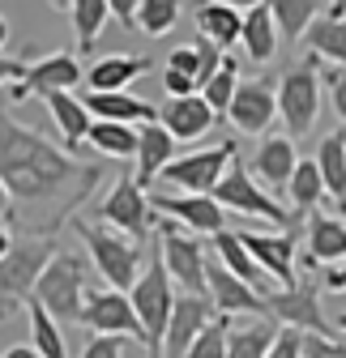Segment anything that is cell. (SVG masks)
<instances>
[{
    "mask_svg": "<svg viewBox=\"0 0 346 358\" xmlns=\"http://www.w3.org/2000/svg\"><path fill=\"white\" fill-rule=\"evenodd\" d=\"M26 77V60H13V56H0V85H13Z\"/></svg>",
    "mask_w": 346,
    "mask_h": 358,
    "instance_id": "obj_47",
    "label": "cell"
},
{
    "mask_svg": "<svg viewBox=\"0 0 346 358\" xmlns=\"http://www.w3.org/2000/svg\"><path fill=\"white\" fill-rule=\"evenodd\" d=\"M0 179L13 201L26 209H48V235L85 201L99 184V166H81L52 141H43L34 128L9 120L0 107Z\"/></svg>",
    "mask_w": 346,
    "mask_h": 358,
    "instance_id": "obj_1",
    "label": "cell"
},
{
    "mask_svg": "<svg viewBox=\"0 0 346 358\" xmlns=\"http://www.w3.org/2000/svg\"><path fill=\"white\" fill-rule=\"evenodd\" d=\"M85 103V111H90L95 120H107V124H128V128H137V124H158V107H150L146 99H137V94H85L81 99Z\"/></svg>",
    "mask_w": 346,
    "mask_h": 358,
    "instance_id": "obj_23",
    "label": "cell"
},
{
    "mask_svg": "<svg viewBox=\"0 0 346 358\" xmlns=\"http://www.w3.org/2000/svg\"><path fill=\"white\" fill-rule=\"evenodd\" d=\"M5 43H9V22L0 17V48H5Z\"/></svg>",
    "mask_w": 346,
    "mask_h": 358,
    "instance_id": "obj_55",
    "label": "cell"
},
{
    "mask_svg": "<svg viewBox=\"0 0 346 358\" xmlns=\"http://www.w3.org/2000/svg\"><path fill=\"white\" fill-rule=\"evenodd\" d=\"M77 231H81L85 248H90V260L99 268L103 286H111V290H133L137 286L141 260H146L137 239H128L116 227H103V222H77Z\"/></svg>",
    "mask_w": 346,
    "mask_h": 358,
    "instance_id": "obj_3",
    "label": "cell"
},
{
    "mask_svg": "<svg viewBox=\"0 0 346 358\" xmlns=\"http://www.w3.org/2000/svg\"><path fill=\"white\" fill-rule=\"evenodd\" d=\"M278 115L286 137H308L321 115V73H317V56H304L299 64H291L278 81Z\"/></svg>",
    "mask_w": 346,
    "mask_h": 358,
    "instance_id": "obj_5",
    "label": "cell"
},
{
    "mask_svg": "<svg viewBox=\"0 0 346 358\" xmlns=\"http://www.w3.org/2000/svg\"><path fill=\"white\" fill-rule=\"evenodd\" d=\"M338 329H342V333H346V311H342V316H338Z\"/></svg>",
    "mask_w": 346,
    "mask_h": 358,
    "instance_id": "obj_56",
    "label": "cell"
},
{
    "mask_svg": "<svg viewBox=\"0 0 346 358\" xmlns=\"http://www.w3.org/2000/svg\"><path fill=\"white\" fill-rule=\"evenodd\" d=\"M180 13H184V0H141L137 9V30L150 34V38H162L180 26Z\"/></svg>",
    "mask_w": 346,
    "mask_h": 358,
    "instance_id": "obj_37",
    "label": "cell"
},
{
    "mask_svg": "<svg viewBox=\"0 0 346 358\" xmlns=\"http://www.w3.org/2000/svg\"><path fill=\"white\" fill-rule=\"evenodd\" d=\"M99 213H103L107 227L124 231L128 239H137V243H141V239L158 227L154 213H150V201H146V192L137 188V179H133V175H120L116 184L107 188V196H103Z\"/></svg>",
    "mask_w": 346,
    "mask_h": 358,
    "instance_id": "obj_12",
    "label": "cell"
},
{
    "mask_svg": "<svg viewBox=\"0 0 346 358\" xmlns=\"http://www.w3.org/2000/svg\"><path fill=\"white\" fill-rule=\"evenodd\" d=\"M137 171H133V179H137V188L146 192L150 184H154V179L162 175V166H171V162H176V137H171V132L162 128V124H141L137 128Z\"/></svg>",
    "mask_w": 346,
    "mask_h": 358,
    "instance_id": "obj_21",
    "label": "cell"
},
{
    "mask_svg": "<svg viewBox=\"0 0 346 358\" xmlns=\"http://www.w3.org/2000/svg\"><path fill=\"white\" fill-rule=\"evenodd\" d=\"M270 13L278 22L282 43H299L321 17V0H270Z\"/></svg>",
    "mask_w": 346,
    "mask_h": 358,
    "instance_id": "obj_32",
    "label": "cell"
},
{
    "mask_svg": "<svg viewBox=\"0 0 346 358\" xmlns=\"http://www.w3.org/2000/svg\"><path fill=\"white\" fill-rule=\"evenodd\" d=\"M48 103V111H52V120H56V128H60V141H64V150L73 154L85 137H90V124H95V115L85 111V103L77 99V94H48L43 99Z\"/></svg>",
    "mask_w": 346,
    "mask_h": 358,
    "instance_id": "obj_28",
    "label": "cell"
},
{
    "mask_svg": "<svg viewBox=\"0 0 346 358\" xmlns=\"http://www.w3.org/2000/svg\"><path fill=\"white\" fill-rule=\"evenodd\" d=\"M9 248H13V231H9V222H0V260L9 256Z\"/></svg>",
    "mask_w": 346,
    "mask_h": 358,
    "instance_id": "obj_51",
    "label": "cell"
},
{
    "mask_svg": "<svg viewBox=\"0 0 346 358\" xmlns=\"http://www.w3.org/2000/svg\"><path fill=\"white\" fill-rule=\"evenodd\" d=\"M154 231H158L154 248H158V256L167 264L171 282H176L184 294H209V286H205V264H209V256H205L201 239L188 235L180 222H171V217H162Z\"/></svg>",
    "mask_w": 346,
    "mask_h": 358,
    "instance_id": "obj_6",
    "label": "cell"
},
{
    "mask_svg": "<svg viewBox=\"0 0 346 358\" xmlns=\"http://www.w3.org/2000/svg\"><path fill=\"white\" fill-rule=\"evenodd\" d=\"M227 337H231V316H219L193 345L184 358H227Z\"/></svg>",
    "mask_w": 346,
    "mask_h": 358,
    "instance_id": "obj_39",
    "label": "cell"
},
{
    "mask_svg": "<svg viewBox=\"0 0 346 358\" xmlns=\"http://www.w3.org/2000/svg\"><path fill=\"white\" fill-rule=\"evenodd\" d=\"M158 124L184 145V141L205 137V132L219 124V115H214V107H209L201 94H184V99H167V103L158 107Z\"/></svg>",
    "mask_w": 346,
    "mask_h": 358,
    "instance_id": "obj_20",
    "label": "cell"
},
{
    "mask_svg": "<svg viewBox=\"0 0 346 358\" xmlns=\"http://www.w3.org/2000/svg\"><path fill=\"white\" fill-rule=\"evenodd\" d=\"M244 235V248L252 252V260L261 264V273L286 290L299 282V260H295V231H240Z\"/></svg>",
    "mask_w": 346,
    "mask_h": 358,
    "instance_id": "obj_16",
    "label": "cell"
},
{
    "mask_svg": "<svg viewBox=\"0 0 346 358\" xmlns=\"http://www.w3.org/2000/svg\"><path fill=\"white\" fill-rule=\"evenodd\" d=\"M77 81H85L81 60H77L73 52H52V56L26 64V77L9 85L5 99H9V103H26V99H34V94H39V99H48V94H69Z\"/></svg>",
    "mask_w": 346,
    "mask_h": 358,
    "instance_id": "obj_11",
    "label": "cell"
},
{
    "mask_svg": "<svg viewBox=\"0 0 346 358\" xmlns=\"http://www.w3.org/2000/svg\"><path fill=\"white\" fill-rule=\"evenodd\" d=\"M214 201H219L223 209H235V213H244V217H265V222H274V227H282V231H291L295 227V213L291 209H282L256 179L248 175V166L235 158L231 166H227V175H223V184L209 192Z\"/></svg>",
    "mask_w": 346,
    "mask_h": 358,
    "instance_id": "obj_8",
    "label": "cell"
},
{
    "mask_svg": "<svg viewBox=\"0 0 346 358\" xmlns=\"http://www.w3.org/2000/svg\"><path fill=\"white\" fill-rule=\"evenodd\" d=\"M270 316L282 320V329H299V333H329L325 324V311L317 299V282L312 278H299L286 290L270 294Z\"/></svg>",
    "mask_w": 346,
    "mask_h": 358,
    "instance_id": "obj_18",
    "label": "cell"
},
{
    "mask_svg": "<svg viewBox=\"0 0 346 358\" xmlns=\"http://www.w3.org/2000/svg\"><path fill=\"white\" fill-rule=\"evenodd\" d=\"M111 5V17L124 26V30H137V9H141V0H107Z\"/></svg>",
    "mask_w": 346,
    "mask_h": 358,
    "instance_id": "obj_46",
    "label": "cell"
},
{
    "mask_svg": "<svg viewBox=\"0 0 346 358\" xmlns=\"http://www.w3.org/2000/svg\"><path fill=\"white\" fill-rule=\"evenodd\" d=\"M304 358H346V341L333 333H304Z\"/></svg>",
    "mask_w": 346,
    "mask_h": 358,
    "instance_id": "obj_40",
    "label": "cell"
},
{
    "mask_svg": "<svg viewBox=\"0 0 346 358\" xmlns=\"http://www.w3.org/2000/svg\"><path fill=\"white\" fill-rule=\"evenodd\" d=\"M197 30L201 38H209L214 48H235L240 43V30H244V13L223 5V0H201V9H197Z\"/></svg>",
    "mask_w": 346,
    "mask_h": 358,
    "instance_id": "obj_27",
    "label": "cell"
},
{
    "mask_svg": "<svg viewBox=\"0 0 346 358\" xmlns=\"http://www.w3.org/2000/svg\"><path fill=\"white\" fill-rule=\"evenodd\" d=\"M13 213V196H9V188H5V179H0V222H5Z\"/></svg>",
    "mask_w": 346,
    "mask_h": 358,
    "instance_id": "obj_52",
    "label": "cell"
},
{
    "mask_svg": "<svg viewBox=\"0 0 346 358\" xmlns=\"http://www.w3.org/2000/svg\"><path fill=\"white\" fill-rule=\"evenodd\" d=\"M227 120H231L235 132H244V137H261V132L278 120V81L274 77L240 81Z\"/></svg>",
    "mask_w": 346,
    "mask_h": 358,
    "instance_id": "obj_15",
    "label": "cell"
},
{
    "mask_svg": "<svg viewBox=\"0 0 346 358\" xmlns=\"http://www.w3.org/2000/svg\"><path fill=\"white\" fill-rule=\"evenodd\" d=\"M81 358H124V337H90Z\"/></svg>",
    "mask_w": 346,
    "mask_h": 358,
    "instance_id": "obj_43",
    "label": "cell"
},
{
    "mask_svg": "<svg viewBox=\"0 0 346 358\" xmlns=\"http://www.w3.org/2000/svg\"><path fill=\"white\" fill-rule=\"evenodd\" d=\"M90 141L103 158H137V128H128V124H107V120H95L90 124Z\"/></svg>",
    "mask_w": 346,
    "mask_h": 358,
    "instance_id": "obj_35",
    "label": "cell"
},
{
    "mask_svg": "<svg viewBox=\"0 0 346 358\" xmlns=\"http://www.w3.org/2000/svg\"><path fill=\"white\" fill-rule=\"evenodd\" d=\"M162 90H167V99H184V94H201L197 90V81L193 77H184V73H162Z\"/></svg>",
    "mask_w": 346,
    "mask_h": 358,
    "instance_id": "obj_45",
    "label": "cell"
},
{
    "mask_svg": "<svg viewBox=\"0 0 346 358\" xmlns=\"http://www.w3.org/2000/svg\"><path fill=\"white\" fill-rule=\"evenodd\" d=\"M278 43H282V34H278V22H274L270 5H261V9H252V13H244V30H240V48H244V56H248L252 64H265V60H274V52H278Z\"/></svg>",
    "mask_w": 346,
    "mask_h": 358,
    "instance_id": "obj_26",
    "label": "cell"
},
{
    "mask_svg": "<svg viewBox=\"0 0 346 358\" xmlns=\"http://www.w3.org/2000/svg\"><path fill=\"white\" fill-rule=\"evenodd\" d=\"M286 196H291V213H317V205L329 196L317 158H299V166H295V175H291V184H286Z\"/></svg>",
    "mask_w": 346,
    "mask_h": 358,
    "instance_id": "obj_30",
    "label": "cell"
},
{
    "mask_svg": "<svg viewBox=\"0 0 346 358\" xmlns=\"http://www.w3.org/2000/svg\"><path fill=\"white\" fill-rule=\"evenodd\" d=\"M308 38V56L333 60V69H346V17H317Z\"/></svg>",
    "mask_w": 346,
    "mask_h": 358,
    "instance_id": "obj_33",
    "label": "cell"
},
{
    "mask_svg": "<svg viewBox=\"0 0 346 358\" xmlns=\"http://www.w3.org/2000/svg\"><path fill=\"white\" fill-rule=\"evenodd\" d=\"M219 320L209 294H176V311L167 320V337H162V358H184L188 345Z\"/></svg>",
    "mask_w": 346,
    "mask_h": 358,
    "instance_id": "obj_17",
    "label": "cell"
},
{
    "mask_svg": "<svg viewBox=\"0 0 346 358\" xmlns=\"http://www.w3.org/2000/svg\"><path fill=\"white\" fill-rule=\"evenodd\" d=\"M56 252H60V248H56V239H52V235L13 239L9 256L0 260V299H5L9 307H13L18 299H30V294H34V286H39V278H43V268L52 264V256H56Z\"/></svg>",
    "mask_w": 346,
    "mask_h": 358,
    "instance_id": "obj_7",
    "label": "cell"
},
{
    "mask_svg": "<svg viewBox=\"0 0 346 358\" xmlns=\"http://www.w3.org/2000/svg\"><path fill=\"white\" fill-rule=\"evenodd\" d=\"M209 243H214V256H219V260L231 268L240 282H248L256 294H265V299H270V278L261 273V264H256V260H252V252L244 248V235H240V231H231V227H227V231L214 235Z\"/></svg>",
    "mask_w": 346,
    "mask_h": 358,
    "instance_id": "obj_25",
    "label": "cell"
},
{
    "mask_svg": "<svg viewBox=\"0 0 346 358\" xmlns=\"http://www.w3.org/2000/svg\"><path fill=\"white\" fill-rule=\"evenodd\" d=\"M325 85H329V103H333L338 120L346 124V69H329L325 73Z\"/></svg>",
    "mask_w": 346,
    "mask_h": 358,
    "instance_id": "obj_44",
    "label": "cell"
},
{
    "mask_svg": "<svg viewBox=\"0 0 346 358\" xmlns=\"http://www.w3.org/2000/svg\"><path fill=\"white\" fill-rule=\"evenodd\" d=\"M308 235V264L317 268V260L321 264H338V260H346V222L338 217V213H308V227H304Z\"/></svg>",
    "mask_w": 346,
    "mask_h": 358,
    "instance_id": "obj_24",
    "label": "cell"
},
{
    "mask_svg": "<svg viewBox=\"0 0 346 358\" xmlns=\"http://www.w3.org/2000/svg\"><path fill=\"white\" fill-rule=\"evenodd\" d=\"M274 333H278V320H256L248 329H231L227 358H265L274 345Z\"/></svg>",
    "mask_w": 346,
    "mask_h": 358,
    "instance_id": "obj_36",
    "label": "cell"
},
{
    "mask_svg": "<svg viewBox=\"0 0 346 358\" xmlns=\"http://www.w3.org/2000/svg\"><path fill=\"white\" fill-rule=\"evenodd\" d=\"M205 286H209V299H214V311H219V316H256V320H274V316H270V299L256 294L248 282H240L219 256L205 264Z\"/></svg>",
    "mask_w": 346,
    "mask_h": 358,
    "instance_id": "obj_14",
    "label": "cell"
},
{
    "mask_svg": "<svg viewBox=\"0 0 346 358\" xmlns=\"http://www.w3.org/2000/svg\"><path fill=\"white\" fill-rule=\"evenodd\" d=\"M235 90H240V60L227 56L223 69L201 85V99L214 107V115H227V111H231V99H235Z\"/></svg>",
    "mask_w": 346,
    "mask_h": 358,
    "instance_id": "obj_38",
    "label": "cell"
},
{
    "mask_svg": "<svg viewBox=\"0 0 346 358\" xmlns=\"http://www.w3.org/2000/svg\"><path fill=\"white\" fill-rule=\"evenodd\" d=\"M48 5H52V9H60V13H69V9H73V0H48Z\"/></svg>",
    "mask_w": 346,
    "mask_h": 358,
    "instance_id": "obj_54",
    "label": "cell"
},
{
    "mask_svg": "<svg viewBox=\"0 0 346 358\" xmlns=\"http://www.w3.org/2000/svg\"><path fill=\"white\" fill-rule=\"evenodd\" d=\"M317 166L325 179V192L338 201V213H346V128L329 132L317 150Z\"/></svg>",
    "mask_w": 346,
    "mask_h": 358,
    "instance_id": "obj_29",
    "label": "cell"
},
{
    "mask_svg": "<svg viewBox=\"0 0 346 358\" xmlns=\"http://www.w3.org/2000/svg\"><path fill=\"white\" fill-rule=\"evenodd\" d=\"M128 299H133V311H137L141 333H146V358H162L167 320H171V311H176V282H171V273H167L158 248L150 252V260H146V268H141L137 286L128 290Z\"/></svg>",
    "mask_w": 346,
    "mask_h": 358,
    "instance_id": "obj_2",
    "label": "cell"
},
{
    "mask_svg": "<svg viewBox=\"0 0 346 358\" xmlns=\"http://www.w3.org/2000/svg\"><path fill=\"white\" fill-rule=\"evenodd\" d=\"M150 209H158L162 217L180 222V227L197 239H214L219 231H227V209L214 201V196H197V192H162L150 196Z\"/></svg>",
    "mask_w": 346,
    "mask_h": 358,
    "instance_id": "obj_13",
    "label": "cell"
},
{
    "mask_svg": "<svg viewBox=\"0 0 346 358\" xmlns=\"http://www.w3.org/2000/svg\"><path fill=\"white\" fill-rule=\"evenodd\" d=\"M325 17H346V0H329V13Z\"/></svg>",
    "mask_w": 346,
    "mask_h": 358,
    "instance_id": "obj_53",
    "label": "cell"
},
{
    "mask_svg": "<svg viewBox=\"0 0 346 358\" xmlns=\"http://www.w3.org/2000/svg\"><path fill=\"white\" fill-rule=\"evenodd\" d=\"M69 17H73V34H77V52L90 56L95 43H99V34L111 22V5H107V0H73Z\"/></svg>",
    "mask_w": 346,
    "mask_h": 358,
    "instance_id": "obj_31",
    "label": "cell"
},
{
    "mask_svg": "<svg viewBox=\"0 0 346 358\" xmlns=\"http://www.w3.org/2000/svg\"><path fill=\"white\" fill-rule=\"evenodd\" d=\"M265 358H304V333L299 329H278Z\"/></svg>",
    "mask_w": 346,
    "mask_h": 358,
    "instance_id": "obj_42",
    "label": "cell"
},
{
    "mask_svg": "<svg viewBox=\"0 0 346 358\" xmlns=\"http://www.w3.org/2000/svg\"><path fill=\"white\" fill-rule=\"evenodd\" d=\"M295 166H299V154H295V137H286V132H270L252 154V179L265 192H286Z\"/></svg>",
    "mask_w": 346,
    "mask_h": 358,
    "instance_id": "obj_19",
    "label": "cell"
},
{
    "mask_svg": "<svg viewBox=\"0 0 346 358\" xmlns=\"http://www.w3.org/2000/svg\"><path fill=\"white\" fill-rule=\"evenodd\" d=\"M0 358H39V350H34V345H9Z\"/></svg>",
    "mask_w": 346,
    "mask_h": 358,
    "instance_id": "obj_50",
    "label": "cell"
},
{
    "mask_svg": "<svg viewBox=\"0 0 346 358\" xmlns=\"http://www.w3.org/2000/svg\"><path fill=\"white\" fill-rule=\"evenodd\" d=\"M325 290H346V260L325 268Z\"/></svg>",
    "mask_w": 346,
    "mask_h": 358,
    "instance_id": "obj_48",
    "label": "cell"
},
{
    "mask_svg": "<svg viewBox=\"0 0 346 358\" xmlns=\"http://www.w3.org/2000/svg\"><path fill=\"white\" fill-rule=\"evenodd\" d=\"M167 69L193 77L197 90H201V52H197V43H193V48H176V52H171V56H167Z\"/></svg>",
    "mask_w": 346,
    "mask_h": 358,
    "instance_id": "obj_41",
    "label": "cell"
},
{
    "mask_svg": "<svg viewBox=\"0 0 346 358\" xmlns=\"http://www.w3.org/2000/svg\"><path fill=\"white\" fill-rule=\"evenodd\" d=\"M95 337H124V341H141L146 345V333H141V320L133 311V299H128V290H90L85 294V307H81V320Z\"/></svg>",
    "mask_w": 346,
    "mask_h": 358,
    "instance_id": "obj_10",
    "label": "cell"
},
{
    "mask_svg": "<svg viewBox=\"0 0 346 358\" xmlns=\"http://www.w3.org/2000/svg\"><path fill=\"white\" fill-rule=\"evenodd\" d=\"M235 158H240V154H235V141H219V145H209V150L184 154V158L171 162V166H162V184L180 188V192L209 196L214 188L223 184V175H227V166H231Z\"/></svg>",
    "mask_w": 346,
    "mask_h": 358,
    "instance_id": "obj_9",
    "label": "cell"
},
{
    "mask_svg": "<svg viewBox=\"0 0 346 358\" xmlns=\"http://www.w3.org/2000/svg\"><path fill=\"white\" fill-rule=\"evenodd\" d=\"M223 5H231V9H240V13H252V9L270 5V0H223Z\"/></svg>",
    "mask_w": 346,
    "mask_h": 358,
    "instance_id": "obj_49",
    "label": "cell"
},
{
    "mask_svg": "<svg viewBox=\"0 0 346 358\" xmlns=\"http://www.w3.org/2000/svg\"><path fill=\"white\" fill-rule=\"evenodd\" d=\"M26 316H30V345L39 350V358H69V345H64L60 324L43 311L39 299H26Z\"/></svg>",
    "mask_w": 346,
    "mask_h": 358,
    "instance_id": "obj_34",
    "label": "cell"
},
{
    "mask_svg": "<svg viewBox=\"0 0 346 358\" xmlns=\"http://www.w3.org/2000/svg\"><path fill=\"white\" fill-rule=\"evenodd\" d=\"M85 294H90V290H85V264H81V256L77 252H56L52 264L43 268V278H39V286H34L30 299H39L43 311H48L56 324H73V320H81Z\"/></svg>",
    "mask_w": 346,
    "mask_h": 358,
    "instance_id": "obj_4",
    "label": "cell"
},
{
    "mask_svg": "<svg viewBox=\"0 0 346 358\" xmlns=\"http://www.w3.org/2000/svg\"><path fill=\"white\" fill-rule=\"evenodd\" d=\"M141 73H150V60L146 56H133V52H120V56H99L85 73V85L95 94H124Z\"/></svg>",
    "mask_w": 346,
    "mask_h": 358,
    "instance_id": "obj_22",
    "label": "cell"
}]
</instances>
